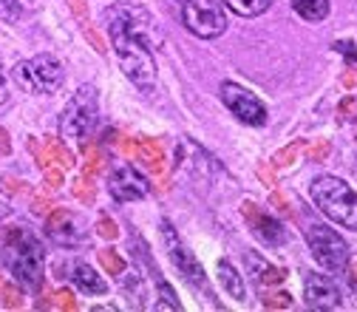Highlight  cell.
<instances>
[{"instance_id": "603a6c76", "label": "cell", "mask_w": 357, "mask_h": 312, "mask_svg": "<svg viewBox=\"0 0 357 312\" xmlns=\"http://www.w3.org/2000/svg\"><path fill=\"white\" fill-rule=\"evenodd\" d=\"M329 156V142H318L315 148H309V159L312 162H324Z\"/></svg>"}, {"instance_id": "ba28073f", "label": "cell", "mask_w": 357, "mask_h": 312, "mask_svg": "<svg viewBox=\"0 0 357 312\" xmlns=\"http://www.w3.org/2000/svg\"><path fill=\"white\" fill-rule=\"evenodd\" d=\"M306 244L315 255V261L332 273H340L349 264V244L340 233H335L326 225H309L306 228Z\"/></svg>"}, {"instance_id": "e0dca14e", "label": "cell", "mask_w": 357, "mask_h": 312, "mask_svg": "<svg viewBox=\"0 0 357 312\" xmlns=\"http://www.w3.org/2000/svg\"><path fill=\"white\" fill-rule=\"evenodd\" d=\"M218 281L225 287V292L233 301H244L247 298V287H244V276L236 270L230 261H218Z\"/></svg>"}, {"instance_id": "4316f807", "label": "cell", "mask_w": 357, "mask_h": 312, "mask_svg": "<svg viewBox=\"0 0 357 312\" xmlns=\"http://www.w3.org/2000/svg\"><path fill=\"white\" fill-rule=\"evenodd\" d=\"M100 233H102V236H108V239H114V236H116L114 221H100Z\"/></svg>"}, {"instance_id": "3957f363", "label": "cell", "mask_w": 357, "mask_h": 312, "mask_svg": "<svg viewBox=\"0 0 357 312\" xmlns=\"http://www.w3.org/2000/svg\"><path fill=\"white\" fill-rule=\"evenodd\" d=\"M9 77L20 91H26L31 97H49L63 85L66 68L54 54H37V57L15 63Z\"/></svg>"}, {"instance_id": "484cf974", "label": "cell", "mask_w": 357, "mask_h": 312, "mask_svg": "<svg viewBox=\"0 0 357 312\" xmlns=\"http://www.w3.org/2000/svg\"><path fill=\"white\" fill-rule=\"evenodd\" d=\"M6 103H9V85H6L3 68H0V105H6Z\"/></svg>"}, {"instance_id": "8992f818", "label": "cell", "mask_w": 357, "mask_h": 312, "mask_svg": "<svg viewBox=\"0 0 357 312\" xmlns=\"http://www.w3.org/2000/svg\"><path fill=\"white\" fill-rule=\"evenodd\" d=\"M111 40H114V52H116V60L125 77L137 88H142V91H153L156 60L151 54V46H145L142 40H133V37H111Z\"/></svg>"}, {"instance_id": "f546056e", "label": "cell", "mask_w": 357, "mask_h": 312, "mask_svg": "<svg viewBox=\"0 0 357 312\" xmlns=\"http://www.w3.org/2000/svg\"><path fill=\"white\" fill-rule=\"evenodd\" d=\"M178 3H185V0H178Z\"/></svg>"}, {"instance_id": "7402d4cb", "label": "cell", "mask_w": 357, "mask_h": 312, "mask_svg": "<svg viewBox=\"0 0 357 312\" xmlns=\"http://www.w3.org/2000/svg\"><path fill=\"white\" fill-rule=\"evenodd\" d=\"M335 49H337V52H340V54H343L349 63L357 57V52H354V43H351V40H337V43H335Z\"/></svg>"}, {"instance_id": "52a82bcc", "label": "cell", "mask_w": 357, "mask_h": 312, "mask_svg": "<svg viewBox=\"0 0 357 312\" xmlns=\"http://www.w3.org/2000/svg\"><path fill=\"white\" fill-rule=\"evenodd\" d=\"M182 23L190 34L202 40H215L227 31V17L218 0H185L182 3Z\"/></svg>"}, {"instance_id": "30bf717a", "label": "cell", "mask_w": 357, "mask_h": 312, "mask_svg": "<svg viewBox=\"0 0 357 312\" xmlns=\"http://www.w3.org/2000/svg\"><path fill=\"white\" fill-rule=\"evenodd\" d=\"M162 239H165V247H167V253H170L173 267H176L178 273H182V278H185L190 287L210 292V290H207V278H204L202 264H199V261H196V255L182 244V239L176 236V230H173L170 221H162Z\"/></svg>"}, {"instance_id": "83f0119b", "label": "cell", "mask_w": 357, "mask_h": 312, "mask_svg": "<svg viewBox=\"0 0 357 312\" xmlns=\"http://www.w3.org/2000/svg\"><path fill=\"white\" fill-rule=\"evenodd\" d=\"M343 85L346 88H357V71H346L343 74Z\"/></svg>"}, {"instance_id": "5b68a950", "label": "cell", "mask_w": 357, "mask_h": 312, "mask_svg": "<svg viewBox=\"0 0 357 312\" xmlns=\"http://www.w3.org/2000/svg\"><path fill=\"white\" fill-rule=\"evenodd\" d=\"M100 97L94 85H79L60 114V133L66 140H85L97 125Z\"/></svg>"}, {"instance_id": "d4e9b609", "label": "cell", "mask_w": 357, "mask_h": 312, "mask_svg": "<svg viewBox=\"0 0 357 312\" xmlns=\"http://www.w3.org/2000/svg\"><path fill=\"white\" fill-rule=\"evenodd\" d=\"M102 264L108 267L111 273H122V261H119V258H116L111 250H108V253H102Z\"/></svg>"}, {"instance_id": "9a60e30c", "label": "cell", "mask_w": 357, "mask_h": 312, "mask_svg": "<svg viewBox=\"0 0 357 312\" xmlns=\"http://www.w3.org/2000/svg\"><path fill=\"white\" fill-rule=\"evenodd\" d=\"M244 264H247V273L252 276V281L255 284H281L284 281V270L281 267H275V264H270L266 258H261L258 253H247V258H244Z\"/></svg>"}, {"instance_id": "9c48e42d", "label": "cell", "mask_w": 357, "mask_h": 312, "mask_svg": "<svg viewBox=\"0 0 357 312\" xmlns=\"http://www.w3.org/2000/svg\"><path fill=\"white\" fill-rule=\"evenodd\" d=\"M221 103L227 105V111L244 122V125H264L266 122V105L250 91V88L238 85V82H221Z\"/></svg>"}, {"instance_id": "4fadbf2b", "label": "cell", "mask_w": 357, "mask_h": 312, "mask_svg": "<svg viewBox=\"0 0 357 312\" xmlns=\"http://www.w3.org/2000/svg\"><path fill=\"white\" fill-rule=\"evenodd\" d=\"M49 236L57 242V244H63V247H79L82 242H85V233H82V225L77 221V216H71V213H66V210H60V213H54L52 218H49Z\"/></svg>"}, {"instance_id": "cb8c5ba5", "label": "cell", "mask_w": 357, "mask_h": 312, "mask_svg": "<svg viewBox=\"0 0 357 312\" xmlns=\"http://www.w3.org/2000/svg\"><path fill=\"white\" fill-rule=\"evenodd\" d=\"M264 304H266V306H292V298H289L287 292H275V295H270V298H264Z\"/></svg>"}, {"instance_id": "ffe728a7", "label": "cell", "mask_w": 357, "mask_h": 312, "mask_svg": "<svg viewBox=\"0 0 357 312\" xmlns=\"http://www.w3.org/2000/svg\"><path fill=\"white\" fill-rule=\"evenodd\" d=\"M23 17V0H0V20L17 23Z\"/></svg>"}, {"instance_id": "44dd1931", "label": "cell", "mask_w": 357, "mask_h": 312, "mask_svg": "<svg viewBox=\"0 0 357 312\" xmlns=\"http://www.w3.org/2000/svg\"><path fill=\"white\" fill-rule=\"evenodd\" d=\"M337 117H340V122H354V119H357V97H354V94L346 97V100L337 105Z\"/></svg>"}, {"instance_id": "2e32d148", "label": "cell", "mask_w": 357, "mask_h": 312, "mask_svg": "<svg viewBox=\"0 0 357 312\" xmlns=\"http://www.w3.org/2000/svg\"><path fill=\"white\" fill-rule=\"evenodd\" d=\"M250 218H252L255 236H258L261 242H266L270 247H278V244L287 242V230H284V225H281V221H275L273 216H255V213H250Z\"/></svg>"}, {"instance_id": "277c9868", "label": "cell", "mask_w": 357, "mask_h": 312, "mask_svg": "<svg viewBox=\"0 0 357 312\" xmlns=\"http://www.w3.org/2000/svg\"><path fill=\"white\" fill-rule=\"evenodd\" d=\"M102 23L108 26L111 37H133V40H142L145 46H159V29L156 20L148 9L142 6H130V3H116L111 9L102 12Z\"/></svg>"}, {"instance_id": "7c38bea8", "label": "cell", "mask_w": 357, "mask_h": 312, "mask_svg": "<svg viewBox=\"0 0 357 312\" xmlns=\"http://www.w3.org/2000/svg\"><path fill=\"white\" fill-rule=\"evenodd\" d=\"M303 295L312 309H337L343 304L340 287L335 284L332 276H324V273H309L303 278Z\"/></svg>"}, {"instance_id": "ac0fdd59", "label": "cell", "mask_w": 357, "mask_h": 312, "mask_svg": "<svg viewBox=\"0 0 357 312\" xmlns=\"http://www.w3.org/2000/svg\"><path fill=\"white\" fill-rule=\"evenodd\" d=\"M292 9L306 23H321L329 15V0H292Z\"/></svg>"}, {"instance_id": "8fae6325", "label": "cell", "mask_w": 357, "mask_h": 312, "mask_svg": "<svg viewBox=\"0 0 357 312\" xmlns=\"http://www.w3.org/2000/svg\"><path fill=\"white\" fill-rule=\"evenodd\" d=\"M108 193L116 202H139L151 193V182L133 165H116L108 176Z\"/></svg>"}, {"instance_id": "6da1fadb", "label": "cell", "mask_w": 357, "mask_h": 312, "mask_svg": "<svg viewBox=\"0 0 357 312\" xmlns=\"http://www.w3.org/2000/svg\"><path fill=\"white\" fill-rule=\"evenodd\" d=\"M3 264L26 292H37L43 287V267H46V261H43V244L31 230L26 228L9 230L3 242Z\"/></svg>"}, {"instance_id": "f1b7e54d", "label": "cell", "mask_w": 357, "mask_h": 312, "mask_svg": "<svg viewBox=\"0 0 357 312\" xmlns=\"http://www.w3.org/2000/svg\"><path fill=\"white\" fill-rule=\"evenodd\" d=\"M349 276H351V281L357 284V258H351V261H349Z\"/></svg>"}, {"instance_id": "d6986e66", "label": "cell", "mask_w": 357, "mask_h": 312, "mask_svg": "<svg viewBox=\"0 0 357 312\" xmlns=\"http://www.w3.org/2000/svg\"><path fill=\"white\" fill-rule=\"evenodd\" d=\"M221 3H225L230 12H236L238 17H258L273 6L275 0H221Z\"/></svg>"}, {"instance_id": "5bb4252c", "label": "cell", "mask_w": 357, "mask_h": 312, "mask_svg": "<svg viewBox=\"0 0 357 312\" xmlns=\"http://www.w3.org/2000/svg\"><path fill=\"white\" fill-rule=\"evenodd\" d=\"M74 284H77V290L79 292H85V295H105L108 292V284L102 281V276L94 270L91 264H82V261H77L74 267H71V276H68Z\"/></svg>"}, {"instance_id": "7a4b0ae2", "label": "cell", "mask_w": 357, "mask_h": 312, "mask_svg": "<svg viewBox=\"0 0 357 312\" xmlns=\"http://www.w3.org/2000/svg\"><path fill=\"white\" fill-rule=\"evenodd\" d=\"M312 202L318 205V210L332 218L335 225H343L349 230H357V193L335 176H318L309 188Z\"/></svg>"}]
</instances>
